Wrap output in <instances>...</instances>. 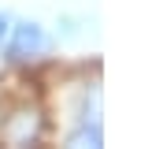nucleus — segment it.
Listing matches in <instances>:
<instances>
[{"label": "nucleus", "instance_id": "2", "mask_svg": "<svg viewBox=\"0 0 152 149\" xmlns=\"http://www.w3.org/2000/svg\"><path fill=\"white\" fill-rule=\"evenodd\" d=\"M41 134H45V119L37 108H19L0 123V138L7 145H34Z\"/></svg>", "mask_w": 152, "mask_h": 149}, {"label": "nucleus", "instance_id": "1", "mask_svg": "<svg viewBox=\"0 0 152 149\" xmlns=\"http://www.w3.org/2000/svg\"><path fill=\"white\" fill-rule=\"evenodd\" d=\"M0 52L7 63H37L52 52V37L37 19H22V22H11V34L0 45Z\"/></svg>", "mask_w": 152, "mask_h": 149}, {"label": "nucleus", "instance_id": "3", "mask_svg": "<svg viewBox=\"0 0 152 149\" xmlns=\"http://www.w3.org/2000/svg\"><path fill=\"white\" fill-rule=\"evenodd\" d=\"M67 145H71V149H100L104 145L100 123H78L71 134H67Z\"/></svg>", "mask_w": 152, "mask_h": 149}, {"label": "nucleus", "instance_id": "4", "mask_svg": "<svg viewBox=\"0 0 152 149\" xmlns=\"http://www.w3.org/2000/svg\"><path fill=\"white\" fill-rule=\"evenodd\" d=\"M11 22H15L11 15H7V11H0V45L7 41V34H11Z\"/></svg>", "mask_w": 152, "mask_h": 149}]
</instances>
